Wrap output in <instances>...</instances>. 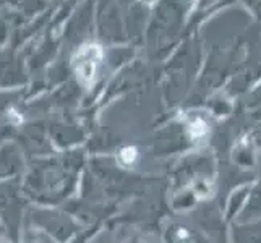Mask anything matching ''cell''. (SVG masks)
Here are the masks:
<instances>
[{
	"label": "cell",
	"instance_id": "1",
	"mask_svg": "<svg viewBox=\"0 0 261 243\" xmlns=\"http://www.w3.org/2000/svg\"><path fill=\"white\" fill-rule=\"evenodd\" d=\"M99 52V47L91 46L88 50L82 52L80 56V67H78V76L82 79H91L94 76V71H96V64L101 56L94 57V53Z\"/></svg>",
	"mask_w": 261,
	"mask_h": 243
},
{
	"label": "cell",
	"instance_id": "2",
	"mask_svg": "<svg viewBox=\"0 0 261 243\" xmlns=\"http://www.w3.org/2000/svg\"><path fill=\"white\" fill-rule=\"evenodd\" d=\"M120 157L123 159L125 164H132V162L135 160V157H137V149L135 148H127V149H123L122 151V154Z\"/></svg>",
	"mask_w": 261,
	"mask_h": 243
}]
</instances>
